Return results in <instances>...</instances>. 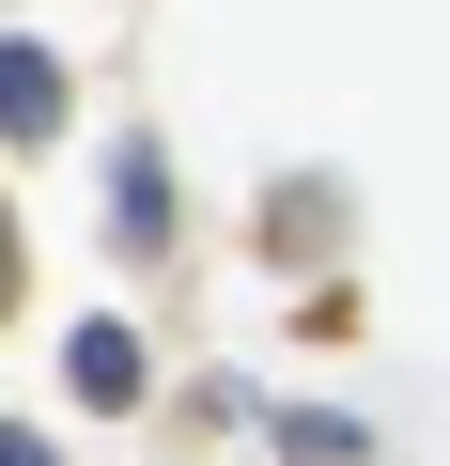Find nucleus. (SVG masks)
Returning a JSON list of instances; mask_svg holds the SVG:
<instances>
[{"label": "nucleus", "mask_w": 450, "mask_h": 466, "mask_svg": "<svg viewBox=\"0 0 450 466\" xmlns=\"http://www.w3.org/2000/svg\"><path fill=\"white\" fill-rule=\"evenodd\" d=\"M265 435H280L295 466H373V435H357V420H326V404H280Z\"/></svg>", "instance_id": "4"}, {"label": "nucleus", "mask_w": 450, "mask_h": 466, "mask_svg": "<svg viewBox=\"0 0 450 466\" xmlns=\"http://www.w3.org/2000/svg\"><path fill=\"white\" fill-rule=\"evenodd\" d=\"M140 373H155V358H140V327H109V311L63 342V389H78V404H140Z\"/></svg>", "instance_id": "2"}, {"label": "nucleus", "mask_w": 450, "mask_h": 466, "mask_svg": "<svg viewBox=\"0 0 450 466\" xmlns=\"http://www.w3.org/2000/svg\"><path fill=\"white\" fill-rule=\"evenodd\" d=\"M0 466H63V451H47V435H0Z\"/></svg>", "instance_id": "5"}, {"label": "nucleus", "mask_w": 450, "mask_h": 466, "mask_svg": "<svg viewBox=\"0 0 450 466\" xmlns=\"http://www.w3.org/2000/svg\"><path fill=\"white\" fill-rule=\"evenodd\" d=\"M63 109H78V78L47 47H0V140H63Z\"/></svg>", "instance_id": "1"}, {"label": "nucleus", "mask_w": 450, "mask_h": 466, "mask_svg": "<svg viewBox=\"0 0 450 466\" xmlns=\"http://www.w3.org/2000/svg\"><path fill=\"white\" fill-rule=\"evenodd\" d=\"M0 311H16V218H0Z\"/></svg>", "instance_id": "6"}, {"label": "nucleus", "mask_w": 450, "mask_h": 466, "mask_svg": "<svg viewBox=\"0 0 450 466\" xmlns=\"http://www.w3.org/2000/svg\"><path fill=\"white\" fill-rule=\"evenodd\" d=\"M109 233H125V249H171V171H155V140L109 171Z\"/></svg>", "instance_id": "3"}]
</instances>
